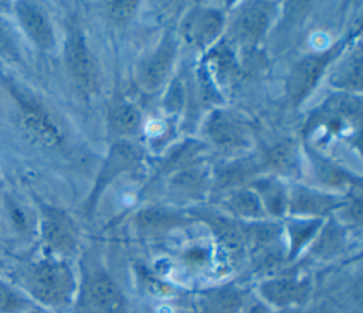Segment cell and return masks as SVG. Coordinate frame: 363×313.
I'll list each match as a JSON object with an SVG mask.
<instances>
[{
    "instance_id": "obj_23",
    "label": "cell",
    "mask_w": 363,
    "mask_h": 313,
    "mask_svg": "<svg viewBox=\"0 0 363 313\" xmlns=\"http://www.w3.org/2000/svg\"><path fill=\"white\" fill-rule=\"evenodd\" d=\"M251 187L258 195L268 220L281 221L288 215V187L275 176L252 180Z\"/></svg>"
},
{
    "instance_id": "obj_24",
    "label": "cell",
    "mask_w": 363,
    "mask_h": 313,
    "mask_svg": "<svg viewBox=\"0 0 363 313\" xmlns=\"http://www.w3.org/2000/svg\"><path fill=\"white\" fill-rule=\"evenodd\" d=\"M262 169L275 177L292 176L299 170V149L292 140H282L268 147L261 157Z\"/></svg>"
},
{
    "instance_id": "obj_10",
    "label": "cell",
    "mask_w": 363,
    "mask_h": 313,
    "mask_svg": "<svg viewBox=\"0 0 363 313\" xmlns=\"http://www.w3.org/2000/svg\"><path fill=\"white\" fill-rule=\"evenodd\" d=\"M203 135L206 142L221 153L242 152L251 144L248 127L223 109H216L206 118Z\"/></svg>"
},
{
    "instance_id": "obj_35",
    "label": "cell",
    "mask_w": 363,
    "mask_h": 313,
    "mask_svg": "<svg viewBox=\"0 0 363 313\" xmlns=\"http://www.w3.org/2000/svg\"><path fill=\"white\" fill-rule=\"evenodd\" d=\"M245 313H277V312L269 309L268 306H265L262 302L257 300V302H252L248 305Z\"/></svg>"
},
{
    "instance_id": "obj_8",
    "label": "cell",
    "mask_w": 363,
    "mask_h": 313,
    "mask_svg": "<svg viewBox=\"0 0 363 313\" xmlns=\"http://www.w3.org/2000/svg\"><path fill=\"white\" fill-rule=\"evenodd\" d=\"M64 62L74 85L84 93L92 95L98 91L99 72L81 30L71 27L64 42Z\"/></svg>"
},
{
    "instance_id": "obj_5",
    "label": "cell",
    "mask_w": 363,
    "mask_h": 313,
    "mask_svg": "<svg viewBox=\"0 0 363 313\" xmlns=\"http://www.w3.org/2000/svg\"><path fill=\"white\" fill-rule=\"evenodd\" d=\"M258 300L272 310L303 305L312 292L311 278L296 271H278L264 276L257 283Z\"/></svg>"
},
{
    "instance_id": "obj_26",
    "label": "cell",
    "mask_w": 363,
    "mask_h": 313,
    "mask_svg": "<svg viewBox=\"0 0 363 313\" xmlns=\"http://www.w3.org/2000/svg\"><path fill=\"white\" fill-rule=\"evenodd\" d=\"M362 76H363V59L357 50L343 62H340L330 75L332 86L340 89L346 93H357L362 91Z\"/></svg>"
},
{
    "instance_id": "obj_31",
    "label": "cell",
    "mask_w": 363,
    "mask_h": 313,
    "mask_svg": "<svg viewBox=\"0 0 363 313\" xmlns=\"http://www.w3.org/2000/svg\"><path fill=\"white\" fill-rule=\"evenodd\" d=\"M183 266L191 272H203L210 269L214 261V251L206 242H193L180 252Z\"/></svg>"
},
{
    "instance_id": "obj_30",
    "label": "cell",
    "mask_w": 363,
    "mask_h": 313,
    "mask_svg": "<svg viewBox=\"0 0 363 313\" xmlns=\"http://www.w3.org/2000/svg\"><path fill=\"white\" fill-rule=\"evenodd\" d=\"M34 307L37 306L13 280L0 278V313H27Z\"/></svg>"
},
{
    "instance_id": "obj_36",
    "label": "cell",
    "mask_w": 363,
    "mask_h": 313,
    "mask_svg": "<svg viewBox=\"0 0 363 313\" xmlns=\"http://www.w3.org/2000/svg\"><path fill=\"white\" fill-rule=\"evenodd\" d=\"M3 269H4V261L0 258V273H1Z\"/></svg>"
},
{
    "instance_id": "obj_18",
    "label": "cell",
    "mask_w": 363,
    "mask_h": 313,
    "mask_svg": "<svg viewBox=\"0 0 363 313\" xmlns=\"http://www.w3.org/2000/svg\"><path fill=\"white\" fill-rule=\"evenodd\" d=\"M191 305L196 313H245L250 302L242 288L223 283L197 290Z\"/></svg>"
},
{
    "instance_id": "obj_19",
    "label": "cell",
    "mask_w": 363,
    "mask_h": 313,
    "mask_svg": "<svg viewBox=\"0 0 363 313\" xmlns=\"http://www.w3.org/2000/svg\"><path fill=\"white\" fill-rule=\"evenodd\" d=\"M211 173L204 160L182 167L166 176V190L170 195L183 200H199L211 190Z\"/></svg>"
},
{
    "instance_id": "obj_2",
    "label": "cell",
    "mask_w": 363,
    "mask_h": 313,
    "mask_svg": "<svg viewBox=\"0 0 363 313\" xmlns=\"http://www.w3.org/2000/svg\"><path fill=\"white\" fill-rule=\"evenodd\" d=\"M71 313H132L125 293L105 265L91 252L81 256Z\"/></svg>"
},
{
    "instance_id": "obj_14",
    "label": "cell",
    "mask_w": 363,
    "mask_h": 313,
    "mask_svg": "<svg viewBox=\"0 0 363 313\" xmlns=\"http://www.w3.org/2000/svg\"><path fill=\"white\" fill-rule=\"evenodd\" d=\"M13 8L17 24L30 42L40 51H52L55 31L47 10L35 1H16Z\"/></svg>"
},
{
    "instance_id": "obj_11",
    "label": "cell",
    "mask_w": 363,
    "mask_h": 313,
    "mask_svg": "<svg viewBox=\"0 0 363 313\" xmlns=\"http://www.w3.org/2000/svg\"><path fill=\"white\" fill-rule=\"evenodd\" d=\"M345 197L316 187H288V215L328 220L343 205Z\"/></svg>"
},
{
    "instance_id": "obj_15",
    "label": "cell",
    "mask_w": 363,
    "mask_h": 313,
    "mask_svg": "<svg viewBox=\"0 0 363 313\" xmlns=\"http://www.w3.org/2000/svg\"><path fill=\"white\" fill-rule=\"evenodd\" d=\"M193 220L203 221L214 237L216 244L228 258H240L245 254V239L242 222L231 218L221 210H196Z\"/></svg>"
},
{
    "instance_id": "obj_17",
    "label": "cell",
    "mask_w": 363,
    "mask_h": 313,
    "mask_svg": "<svg viewBox=\"0 0 363 313\" xmlns=\"http://www.w3.org/2000/svg\"><path fill=\"white\" fill-rule=\"evenodd\" d=\"M271 23V6L254 1L242 6L230 25V41L241 47L259 42Z\"/></svg>"
},
{
    "instance_id": "obj_3",
    "label": "cell",
    "mask_w": 363,
    "mask_h": 313,
    "mask_svg": "<svg viewBox=\"0 0 363 313\" xmlns=\"http://www.w3.org/2000/svg\"><path fill=\"white\" fill-rule=\"evenodd\" d=\"M362 119V99L357 93L339 92L328 98L311 116L305 133L318 142L359 133Z\"/></svg>"
},
{
    "instance_id": "obj_32",
    "label": "cell",
    "mask_w": 363,
    "mask_h": 313,
    "mask_svg": "<svg viewBox=\"0 0 363 313\" xmlns=\"http://www.w3.org/2000/svg\"><path fill=\"white\" fill-rule=\"evenodd\" d=\"M0 58L18 59L20 58V40L16 27L9 18L0 13Z\"/></svg>"
},
{
    "instance_id": "obj_28",
    "label": "cell",
    "mask_w": 363,
    "mask_h": 313,
    "mask_svg": "<svg viewBox=\"0 0 363 313\" xmlns=\"http://www.w3.org/2000/svg\"><path fill=\"white\" fill-rule=\"evenodd\" d=\"M206 147V143L197 140H186L177 144L170 153L166 154V157L160 163V174L166 177L167 174L182 167H186L196 161H201Z\"/></svg>"
},
{
    "instance_id": "obj_4",
    "label": "cell",
    "mask_w": 363,
    "mask_h": 313,
    "mask_svg": "<svg viewBox=\"0 0 363 313\" xmlns=\"http://www.w3.org/2000/svg\"><path fill=\"white\" fill-rule=\"evenodd\" d=\"M37 237L43 252L71 261L79 252V229L64 210L41 204L37 211Z\"/></svg>"
},
{
    "instance_id": "obj_29",
    "label": "cell",
    "mask_w": 363,
    "mask_h": 313,
    "mask_svg": "<svg viewBox=\"0 0 363 313\" xmlns=\"http://www.w3.org/2000/svg\"><path fill=\"white\" fill-rule=\"evenodd\" d=\"M9 222L14 234L24 239H31L37 237V212L24 204L10 201L7 204Z\"/></svg>"
},
{
    "instance_id": "obj_9",
    "label": "cell",
    "mask_w": 363,
    "mask_h": 313,
    "mask_svg": "<svg viewBox=\"0 0 363 313\" xmlns=\"http://www.w3.org/2000/svg\"><path fill=\"white\" fill-rule=\"evenodd\" d=\"M16 98L18 102L17 122L26 140L40 149L54 150L61 147L64 137L51 116L35 102L18 93Z\"/></svg>"
},
{
    "instance_id": "obj_16",
    "label": "cell",
    "mask_w": 363,
    "mask_h": 313,
    "mask_svg": "<svg viewBox=\"0 0 363 313\" xmlns=\"http://www.w3.org/2000/svg\"><path fill=\"white\" fill-rule=\"evenodd\" d=\"M224 27V16L211 7H196L190 10L180 23L183 40L194 48L206 50L216 42Z\"/></svg>"
},
{
    "instance_id": "obj_33",
    "label": "cell",
    "mask_w": 363,
    "mask_h": 313,
    "mask_svg": "<svg viewBox=\"0 0 363 313\" xmlns=\"http://www.w3.org/2000/svg\"><path fill=\"white\" fill-rule=\"evenodd\" d=\"M138 7H139L138 1L118 0V1L105 3L104 10L108 20H111L113 24H126L135 17Z\"/></svg>"
},
{
    "instance_id": "obj_12",
    "label": "cell",
    "mask_w": 363,
    "mask_h": 313,
    "mask_svg": "<svg viewBox=\"0 0 363 313\" xmlns=\"http://www.w3.org/2000/svg\"><path fill=\"white\" fill-rule=\"evenodd\" d=\"M130 221L138 237L143 239H156L176 229L186 228L194 220L187 212H182L172 207L147 205L136 211Z\"/></svg>"
},
{
    "instance_id": "obj_34",
    "label": "cell",
    "mask_w": 363,
    "mask_h": 313,
    "mask_svg": "<svg viewBox=\"0 0 363 313\" xmlns=\"http://www.w3.org/2000/svg\"><path fill=\"white\" fill-rule=\"evenodd\" d=\"M139 279H140L142 288L150 295L163 297V296H173L176 292V289L172 285H167L164 280L159 279L156 275L150 272L142 271L139 273Z\"/></svg>"
},
{
    "instance_id": "obj_6",
    "label": "cell",
    "mask_w": 363,
    "mask_h": 313,
    "mask_svg": "<svg viewBox=\"0 0 363 313\" xmlns=\"http://www.w3.org/2000/svg\"><path fill=\"white\" fill-rule=\"evenodd\" d=\"M143 161V150L139 144L130 142L129 139H116L96 176L92 191L89 193L85 204V214L91 217L95 211L98 200L104 190L121 174L132 173L140 167Z\"/></svg>"
},
{
    "instance_id": "obj_20",
    "label": "cell",
    "mask_w": 363,
    "mask_h": 313,
    "mask_svg": "<svg viewBox=\"0 0 363 313\" xmlns=\"http://www.w3.org/2000/svg\"><path fill=\"white\" fill-rule=\"evenodd\" d=\"M311 174L316 188L336 194L335 191H349L360 187V180L353 177L340 166L320 156L316 150H308Z\"/></svg>"
},
{
    "instance_id": "obj_1",
    "label": "cell",
    "mask_w": 363,
    "mask_h": 313,
    "mask_svg": "<svg viewBox=\"0 0 363 313\" xmlns=\"http://www.w3.org/2000/svg\"><path fill=\"white\" fill-rule=\"evenodd\" d=\"M40 309L45 312L69 310L78 286V273L71 261L41 252L23 263L11 279Z\"/></svg>"
},
{
    "instance_id": "obj_21",
    "label": "cell",
    "mask_w": 363,
    "mask_h": 313,
    "mask_svg": "<svg viewBox=\"0 0 363 313\" xmlns=\"http://www.w3.org/2000/svg\"><path fill=\"white\" fill-rule=\"evenodd\" d=\"M325 220L285 217L282 222L284 241L286 249V262H294L301 254L308 251L318 232L320 231Z\"/></svg>"
},
{
    "instance_id": "obj_7",
    "label": "cell",
    "mask_w": 363,
    "mask_h": 313,
    "mask_svg": "<svg viewBox=\"0 0 363 313\" xmlns=\"http://www.w3.org/2000/svg\"><path fill=\"white\" fill-rule=\"evenodd\" d=\"M343 48L345 42H337L325 51L305 55L292 65L285 79L286 96L292 105L296 106L309 96L329 64L336 59Z\"/></svg>"
},
{
    "instance_id": "obj_25",
    "label": "cell",
    "mask_w": 363,
    "mask_h": 313,
    "mask_svg": "<svg viewBox=\"0 0 363 313\" xmlns=\"http://www.w3.org/2000/svg\"><path fill=\"white\" fill-rule=\"evenodd\" d=\"M108 127L116 139H129L142 127L140 110L129 102H118L108 112Z\"/></svg>"
},
{
    "instance_id": "obj_27",
    "label": "cell",
    "mask_w": 363,
    "mask_h": 313,
    "mask_svg": "<svg viewBox=\"0 0 363 313\" xmlns=\"http://www.w3.org/2000/svg\"><path fill=\"white\" fill-rule=\"evenodd\" d=\"M345 244V231L340 224L332 218L325 220L316 238L308 248L316 258H332L336 256ZM306 251V252H308Z\"/></svg>"
},
{
    "instance_id": "obj_22",
    "label": "cell",
    "mask_w": 363,
    "mask_h": 313,
    "mask_svg": "<svg viewBox=\"0 0 363 313\" xmlns=\"http://www.w3.org/2000/svg\"><path fill=\"white\" fill-rule=\"evenodd\" d=\"M220 210L240 222L268 220L258 195L251 187H240L223 194Z\"/></svg>"
},
{
    "instance_id": "obj_13",
    "label": "cell",
    "mask_w": 363,
    "mask_h": 313,
    "mask_svg": "<svg viewBox=\"0 0 363 313\" xmlns=\"http://www.w3.org/2000/svg\"><path fill=\"white\" fill-rule=\"evenodd\" d=\"M177 55V40L167 33L160 44L139 64L138 84L146 92L157 91L167 81Z\"/></svg>"
}]
</instances>
